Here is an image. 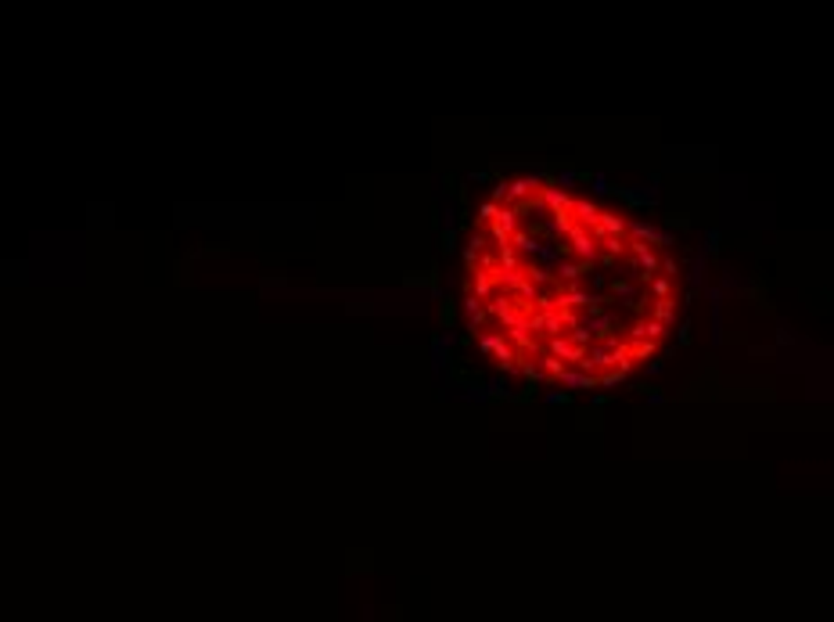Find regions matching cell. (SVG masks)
I'll use <instances>...</instances> for the list:
<instances>
[{
  "mask_svg": "<svg viewBox=\"0 0 834 622\" xmlns=\"http://www.w3.org/2000/svg\"><path fill=\"white\" fill-rule=\"evenodd\" d=\"M460 295L478 353L504 375L604 389L665 349L684 270L672 241L630 212L547 176H514L475 212Z\"/></svg>",
  "mask_w": 834,
  "mask_h": 622,
  "instance_id": "1",
  "label": "cell"
}]
</instances>
